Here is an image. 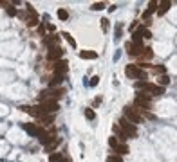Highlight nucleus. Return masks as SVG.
<instances>
[{
    "mask_svg": "<svg viewBox=\"0 0 177 162\" xmlns=\"http://www.w3.org/2000/svg\"><path fill=\"white\" fill-rule=\"evenodd\" d=\"M8 15L9 16H16V15H18V11H16L13 6H9V8H8Z\"/></svg>",
    "mask_w": 177,
    "mask_h": 162,
    "instance_id": "30",
    "label": "nucleus"
},
{
    "mask_svg": "<svg viewBox=\"0 0 177 162\" xmlns=\"http://www.w3.org/2000/svg\"><path fill=\"white\" fill-rule=\"evenodd\" d=\"M4 6H6V2H2V0H0V8H4Z\"/></svg>",
    "mask_w": 177,
    "mask_h": 162,
    "instance_id": "35",
    "label": "nucleus"
},
{
    "mask_svg": "<svg viewBox=\"0 0 177 162\" xmlns=\"http://www.w3.org/2000/svg\"><path fill=\"white\" fill-rule=\"evenodd\" d=\"M67 68H69V65H67V61H63V59H60V61L54 63V74L56 76H63L67 72Z\"/></svg>",
    "mask_w": 177,
    "mask_h": 162,
    "instance_id": "10",
    "label": "nucleus"
},
{
    "mask_svg": "<svg viewBox=\"0 0 177 162\" xmlns=\"http://www.w3.org/2000/svg\"><path fill=\"white\" fill-rule=\"evenodd\" d=\"M51 123H52V115H45V117L40 119V124L42 126H49Z\"/></svg>",
    "mask_w": 177,
    "mask_h": 162,
    "instance_id": "22",
    "label": "nucleus"
},
{
    "mask_svg": "<svg viewBox=\"0 0 177 162\" xmlns=\"http://www.w3.org/2000/svg\"><path fill=\"white\" fill-rule=\"evenodd\" d=\"M123 112H125V119H126V121H130L132 124H136V123H143V114H141L139 108H134V106H125V108H123Z\"/></svg>",
    "mask_w": 177,
    "mask_h": 162,
    "instance_id": "2",
    "label": "nucleus"
},
{
    "mask_svg": "<svg viewBox=\"0 0 177 162\" xmlns=\"http://www.w3.org/2000/svg\"><path fill=\"white\" fill-rule=\"evenodd\" d=\"M85 117H87V119H94V117H96L94 110H92V108H87V110H85Z\"/></svg>",
    "mask_w": 177,
    "mask_h": 162,
    "instance_id": "29",
    "label": "nucleus"
},
{
    "mask_svg": "<svg viewBox=\"0 0 177 162\" xmlns=\"http://www.w3.org/2000/svg\"><path fill=\"white\" fill-rule=\"evenodd\" d=\"M126 51H128V54H130V56H141V54H143V51H145V47L134 45L132 42H130V43H126Z\"/></svg>",
    "mask_w": 177,
    "mask_h": 162,
    "instance_id": "11",
    "label": "nucleus"
},
{
    "mask_svg": "<svg viewBox=\"0 0 177 162\" xmlns=\"http://www.w3.org/2000/svg\"><path fill=\"white\" fill-rule=\"evenodd\" d=\"M62 159H63V155H62V153H52L51 155V160H49V162H60Z\"/></svg>",
    "mask_w": 177,
    "mask_h": 162,
    "instance_id": "27",
    "label": "nucleus"
},
{
    "mask_svg": "<svg viewBox=\"0 0 177 162\" xmlns=\"http://www.w3.org/2000/svg\"><path fill=\"white\" fill-rule=\"evenodd\" d=\"M24 128H25V132H27V133H31V135H36V137L42 133V130H44V128H40V126H36V124H25Z\"/></svg>",
    "mask_w": 177,
    "mask_h": 162,
    "instance_id": "15",
    "label": "nucleus"
},
{
    "mask_svg": "<svg viewBox=\"0 0 177 162\" xmlns=\"http://www.w3.org/2000/svg\"><path fill=\"white\" fill-rule=\"evenodd\" d=\"M54 139H56V137H54V132H47V130H42V133L38 135V140H40L44 146H47V144L52 142Z\"/></svg>",
    "mask_w": 177,
    "mask_h": 162,
    "instance_id": "9",
    "label": "nucleus"
},
{
    "mask_svg": "<svg viewBox=\"0 0 177 162\" xmlns=\"http://www.w3.org/2000/svg\"><path fill=\"white\" fill-rule=\"evenodd\" d=\"M170 8H172V2H168V0H164V2H161V4L157 6V15H159V16L166 15Z\"/></svg>",
    "mask_w": 177,
    "mask_h": 162,
    "instance_id": "14",
    "label": "nucleus"
},
{
    "mask_svg": "<svg viewBox=\"0 0 177 162\" xmlns=\"http://www.w3.org/2000/svg\"><path fill=\"white\" fill-rule=\"evenodd\" d=\"M109 146H110L112 151H114L116 155H119V157L128 153V146H126V144H121L116 137H110V139H109Z\"/></svg>",
    "mask_w": 177,
    "mask_h": 162,
    "instance_id": "5",
    "label": "nucleus"
},
{
    "mask_svg": "<svg viewBox=\"0 0 177 162\" xmlns=\"http://www.w3.org/2000/svg\"><path fill=\"white\" fill-rule=\"evenodd\" d=\"M58 42H60V36H51V38H45L44 40V43L47 45V47H49V45H51V47H56Z\"/></svg>",
    "mask_w": 177,
    "mask_h": 162,
    "instance_id": "19",
    "label": "nucleus"
},
{
    "mask_svg": "<svg viewBox=\"0 0 177 162\" xmlns=\"http://www.w3.org/2000/svg\"><path fill=\"white\" fill-rule=\"evenodd\" d=\"M137 33L141 34V38H150V36H152L150 29H145V27H139V29H137Z\"/></svg>",
    "mask_w": 177,
    "mask_h": 162,
    "instance_id": "21",
    "label": "nucleus"
},
{
    "mask_svg": "<svg viewBox=\"0 0 177 162\" xmlns=\"http://www.w3.org/2000/svg\"><path fill=\"white\" fill-rule=\"evenodd\" d=\"M58 144H60V139L56 137V139L52 140V142H49V144L45 146V153H52V151H54V149L58 148Z\"/></svg>",
    "mask_w": 177,
    "mask_h": 162,
    "instance_id": "18",
    "label": "nucleus"
},
{
    "mask_svg": "<svg viewBox=\"0 0 177 162\" xmlns=\"http://www.w3.org/2000/svg\"><path fill=\"white\" fill-rule=\"evenodd\" d=\"M58 18L60 20H67L69 18V13H67L65 9H58Z\"/></svg>",
    "mask_w": 177,
    "mask_h": 162,
    "instance_id": "26",
    "label": "nucleus"
},
{
    "mask_svg": "<svg viewBox=\"0 0 177 162\" xmlns=\"http://www.w3.org/2000/svg\"><path fill=\"white\" fill-rule=\"evenodd\" d=\"M134 104H136V106H139V110H141V108H147V110H148V108H150V104H152V101H150L148 94L141 92V94H137V96H136Z\"/></svg>",
    "mask_w": 177,
    "mask_h": 162,
    "instance_id": "7",
    "label": "nucleus"
},
{
    "mask_svg": "<svg viewBox=\"0 0 177 162\" xmlns=\"http://www.w3.org/2000/svg\"><path fill=\"white\" fill-rule=\"evenodd\" d=\"M136 89L143 90L145 94H154V96H163L164 94V89L159 87V85H154V83H148V81H136Z\"/></svg>",
    "mask_w": 177,
    "mask_h": 162,
    "instance_id": "1",
    "label": "nucleus"
},
{
    "mask_svg": "<svg viewBox=\"0 0 177 162\" xmlns=\"http://www.w3.org/2000/svg\"><path fill=\"white\" fill-rule=\"evenodd\" d=\"M119 128H121V130L126 133V137H130V139L137 137V128H136V126H134L130 121H126L125 117L119 119Z\"/></svg>",
    "mask_w": 177,
    "mask_h": 162,
    "instance_id": "4",
    "label": "nucleus"
},
{
    "mask_svg": "<svg viewBox=\"0 0 177 162\" xmlns=\"http://www.w3.org/2000/svg\"><path fill=\"white\" fill-rule=\"evenodd\" d=\"M107 162H123V159H121V157H119V155H109V157H107Z\"/></svg>",
    "mask_w": 177,
    "mask_h": 162,
    "instance_id": "25",
    "label": "nucleus"
},
{
    "mask_svg": "<svg viewBox=\"0 0 177 162\" xmlns=\"http://www.w3.org/2000/svg\"><path fill=\"white\" fill-rule=\"evenodd\" d=\"M63 58V49L56 45V47H51L49 51H47V59L49 61H60V59Z\"/></svg>",
    "mask_w": 177,
    "mask_h": 162,
    "instance_id": "8",
    "label": "nucleus"
},
{
    "mask_svg": "<svg viewBox=\"0 0 177 162\" xmlns=\"http://www.w3.org/2000/svg\"><path fill=\"white\" fill-rule=\"evenodd\" d=\"M63 94H65L63 89H47L40 94V99H42V101H56V103H58V99L63 96Z\"/></svg>",
    "mask_w": 177,
    "mask_h": 162,
    "instance_id": "3",
    "label": "nucleus"
},
{
    "mask_svg": "<svg viewBox=\"0 0 177 162\" xmlns=\"http://www.w3.org/2000/svg\"><path fill=\"white\" fill-rule=\"evenodd\" d=\"M80 58H81V59H96L98 54H96L94 51H81V52H80Z\"/></svg>",
    "mask_w": 177,
    "mask_h": 162,
    "instance_id": "17",
    "label": "nucleus"
},
{
    "mask_svg": "<svg viewBox=\"0 0 177 162\" xmlns=\"http://www.w3.org/2000/svg\"><path fill=\"white\" fill-rule=\"evenodd\" d=\"M125 74H126V78H130V79H141V78H145V70L139 68V65H126Z\"/></svg>",
    "mask_w": 177,
    "mask_h": 162,
    "instance_id": "6",
    "label": "nucleus"
},
{
    "mask_svg": "<svg viewBox=\"0 0 177 162\" xmlns=\"http://www.w3.org/2000/svg\"><path fill=\"white\" fill-rule=\"evenodd\" d=\"M98 81H99V78H98V76H94V78H92V81H90V85H92V87H96Z\"/></svg>",
    "mask_w": 177,
    "mask_h": 162,
    "instance_id": "32",
    "label": "nucleus"
},
{
    "mask_svg": "<svg viewBox=\"0 0 177 162\" xmlns=\"http://www.w3.org/2000/svg\"><path fill=\"white\" fill-rule=\"evenodd\" d=\"M90 8L94 9V11H99V9H103V8H105V2H96V4H92Z\"/></svg>",
    "mask_w": 177,
    "mask_h": 162,
    "instance_id": "28",
    "label": "nucleus"
},
{
    "mask_svg": "<svg viewBox=\"0 0 177 162\" xmlns=\"http://www.w3.org/2000/svg\"><path fill=\"white\" fill-rule=\"evenodd\" d=\"M157 83H159V87H163V89H164V87L170 83V78L166 76V74H163V76H159V78H157Z\"/></svg>",
    "mask_w": 177,
    "mask_h": 162,
    "instance_id": "20",
    "label": "nucleus"
},
{
    "mask_svg": "<svg viewBox=\"0 0 177 162\" xmlns=\"http://www.w3.org/2000/svg\"><path fill=\"white\" fill-rule=\"evenodd\" d=\"M38 31H40V34H44V33H45V27H44V25H40V27H38Z\"/></svg>",
    "mask_w": 177,
    "mask_h": 162,
    "instance_id": "33",
    "label": "nucleus"
},
{
    "mask_svg": "<svg viewBox=\"0 0 177 162\" xmlns=\"http://www.w3.org/2000/svg\"><path fill=\"white\" fill-rule=\"evenodd\" d=\"M60 162H71V160H69V159H65V157H63V159H62V160H60Z\"/></svg>",
    "mask_w": 177,
    "mask_h": 162,
    "instance_id": "34",
    "label": "nucleus"
},
{
    "mask_svg": "<svg viewBox=\"0 0 177 162\" xmlns=\"http://www.w3.org/2000/svg\"><path fill=\"white\" fill-rule=\"evenodd\" d=\"M63 83V76H52L51 79H49V89H58V85Z\"/></svg>",
    "mask_w": 177,
    "mask_h": 162,
    "instance_id": "16",
    "label": "nucleus"
},
{
    "mask_svg": "<svg viewBox=\"0 0 177 162\" xmlns=\"http://www.w3.org/2000/svg\"><path fill=\"white\" fill-rule=\"evenodd\" d=\"M101 29H103V31L109 29V20H105V18L101 20Z\"/></svg>",
    "mask_w": 177,
    "mask_h": 162,
    "instance_id": "31",
    "label": "nucleus"
},
{
    "mask_svg": "<svg viewBox=\"0 0 177 162\" xmlns=\"http://www.w3.org/2000/svg\"><path fill=\"white\" fill-rule=\"evenodd\" d=\"M157 6H159L157 2H150V4H148V8L143 11V20H148V18H150V15H152L154 11H157Z\"/></svg>",
    "mask_w": 177,
    "mask_h": 162,
    "instance_id": "13",
    "label": "nucleus"
},
{
    "mask_svg": "<svg viewBox=\"0 0 177 162\" xmlns=\"http://www.w3.org/2000/svg\"><path fill=\"white\" fill-rule=\"evenodd\" d=\"M114 133H116L114 137H116V139H118L119 142H121V144H125V140L128 139V137H126V133L123 132L121 128H119V124H114Z\"/></svg>",
    "mask_w": 177,
    "mask_h": 162,
    "instance_id": "12",
    "label": "nucleus"
},
{
    "mask_svg": "<svg viewBox=\"0 0 177 162\" xmlns=\"http://www.w3.org/2000/svg\"><path fill=\"white\" fill-rule=\"evenodd\" d=\"M63 38H65L67 42H69V45H71V47H74V49H76V42H74V38L71 36L69 33H63Z\"/></svg>",
    "mask_w": 177,
    "mask_h": 162,
    "instance_id": "24",
    "label": "nucleus"
},
{
    "mask_svg": "<svg viewBox=\"0 0 177 162\" xmlns=\"http://www.w3.org/2000/svg\"><path fill=\"white\" fill-rule=\"evenodd\" d=\"M152 56H154V52H152V49L148 47V49H145L143 51V54H141V58H145V59H152Z\"/></svg>",
    "mask_w": 177,
    "mask_h": 162,
    "instance_id": "23",
    "label": "nucleus"
}]
</instances>
